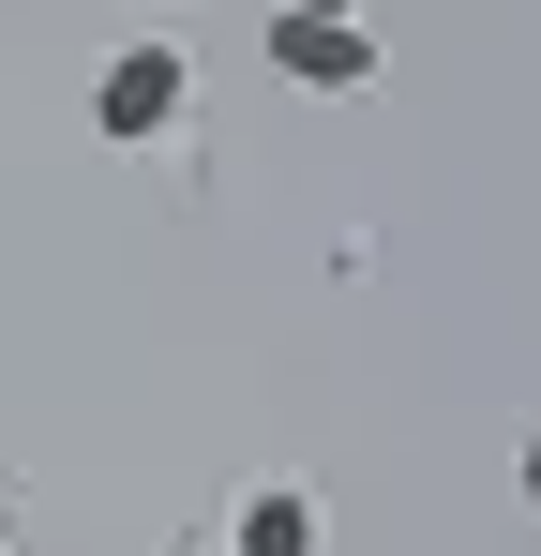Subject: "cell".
I'll return each mask as SVG.
<instances>
[{
	"mask_svg": "<svg viewBox=\"0 0 541 556\" xmlns=\"http://www.w3.org/2000/svg\"><path fill=\"white\" fill-rule=\"evenodd\" d=\"M226 556H331V527H316V496H301V481H256V496H241V527H226Z\"/></svg>",
	"mask_w": 541,
	"mask_h": 556,
	"instance_id": "3",
	"label": "cell"
},
{
	"mask_svg": "<svg viewBox=\"0 0 541 556\" xmlns=\"http://www.w3.org/2000/svg\"><path fill=\"white\" fill-rule=\"evenodd\" d=\"M180 121H196V61H180V30H136V46L90 76V136H105V151H166Z\"/></svg>",
	"mask_w": 541,
	"mask_h": 556,
	"instance_id": "1",
	"label": "cell"
},
{
	"mask_svg": "<svg viewBox=\"0 0 541 556\" xmlns=\"http://www.w3.org/2000/svg\"><path fill=\"white\" fill-rule=\"evenodd\" d=\"M270 15H361V0H270Z\"/></svg>",
	"mask_w": 541,
	"mask_h": 556,
	"instance_id": "4",
	"label": "cell"
},
{
	"mask_svg": "<svg viewBox=\"0 0 541 556\" xmlns=\"http://www.w3.org/2000/svg\"><path fill=\"white\" fill-rule=\"evenodd\" d=\"M0 556H15V496H0Z\"/></svg>",
	"mask_w": 541,
	"mask_h": 556,
	"instance_id": "5",
	"label": "cell"
},
{
	"mask_svg": "<svg viewBox=\"0 0 541 556\" xmlns=\"http://www.w3.org/2000/svg\"><path fill=\"white\" fill-rule=\"evenodd\" d=\"M270 76L286 91H361L376 76V30L361 15H270Z\"/></svg>",
	"mask_w": 541,
	"mask_h": 556,
	"instance_id": "2",
	"label": "cell"
},
{
	"mask_svg": "<svg viewBox=\"0 0 541 556\" xmlns=\"http://www.w3.org/2000/svg\"><path fill=\"white\" fill-rule=\"evenodd\" d=\"M211 556H226V542H211Z\"/></svg>",
	"mask_w": 541,
	"mask_h": 556,
	"instance_id": "6",
	"label": "cell"
}]
</instances>
